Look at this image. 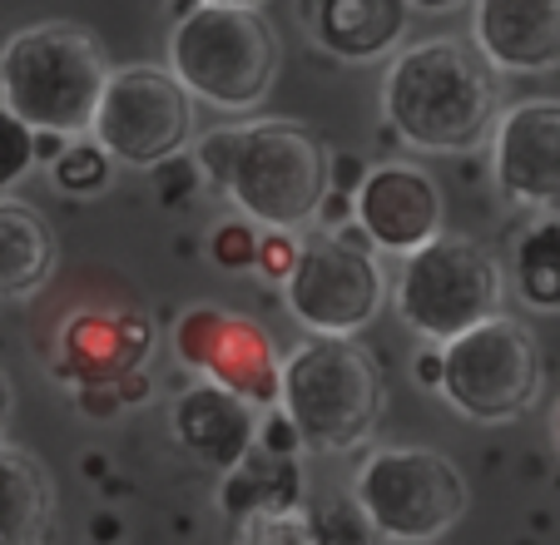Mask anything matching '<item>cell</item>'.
<instances>
[{
	"label": "cell",
	"mask_w": 560,
	"mask_h": 545,
	"mask_svg": "<svg viewBox=\"0 0 560 545\" xmlns=\"http://www.w3.org/2000/svg\"><path fill=\"white\" fill-rule=\"evenodd\" d=\"M511 278H516V293L526 308H536V313H560V213L536 219L516 239Z\"/></svg>",
	"instance_id": "20"
},
{
	"label": "cell",
	"mask_w": 560,
	"mask_h": 545,
	"mask_svg": "<svg viewBox=\"0 0 560 545\" xmlns=\"http://www.w3.org/2000/svg\"><path fill=\"white\" fill-rule=\"evenodd\" d=\"M229 129V159H223V189L248 219L268 223L273 233H293L328 199V154L303 125L288 119H258V125Z\"/></svg>",
	"instance_id": "5"
},
{
	"label": "cell",
	"mask_w": 560,
	"mask_h": 545,
	"mask_svg": "<svg viewBox=\"0 0 560 545\" xmlns=\"http://www.w3.org/2000/svg\"><path fill=\"white\" fill-rule=\"evenodd\" d=\"M501 263L476 239L442 233L412 258H402V272L392 283L397 317L427 343H452V337L481 327L501 313Z\"/></svg>",
	"instance_id": "7"
},
{
	"label": "cell",
	"mask_w": 560,
	"mask_h": 545,
	"mask_svg": "<svg viewBox=\"0 0 560 545\" xmlns=\"http://www.w3.org/2000/svg\"><path fill=\"white\" fill-rule=\"evenodd\" d=\"M491 178L521 209L560 213V100H521L491 125Z\"/></svg>",
	"instance_id": "13"
},
{
	"label": "cell",
	"mask_w": 560,
	"mask_h": 545,
	"mask_svg": "<svg viewBox=\"0 0 560 545\" xmlns=\"http://www.w3.org/2000/svg\"><path fill=\"white\" fill-rule=\"evenodd\" d=\"M5 417H11V382L0 372V431H5Z\"/></svg>",
	"instance_id": "25"
},
{
	"label": "cell",
	"mask_w": 560,
	"mask_h": 545,
	"mask_svg": "<svg viewBox=\"0 0 560 545\" xmlns=\"http://www.w3.org/2000/svg\"><path fill=\"white\" fill-rule=\"evenodd\" d=\"M55 486L31 451L0 441V545H50Z\"/></svg>",
	"instance_id": "18"
},
{
	"label": "cell",
	"mask_w": 560,
	"mask_h": 545,
	"mask_svg": "<svg viewBox=\"0 0 560 545\" xmlns=\"http://www.w3.org/2000/svg\"><path fill=\"white\" fill-rule=\"evenodd\" d=\"M471 45L491 70L546 74L560 65V0H476Z\"/></svg>",
	"instance_id": "15"
},
{
	"label": "cell",
	"mask_w": 560,
	"mask_h": 545,
	"mask_svg": "<svg viewBox=\"0 0 560 545\" xmlns=\"http://www.w3.org/2000/svg\"><path fill=\"white\" fill-rule=\"evenodd\" d=\"M90 135L109 164H170L179 149L194 144V100L164 65H125L109 70Z\"/></svg>",
	"instance_id": "9"
},
{
	"label": "cell",
	"mask_w": 560,
	"mask_h": 545,
	"mask_svg": "<svg viewBox=\"0 0 560 545\" xmlns=\"http://www.w3.org/2000/svg\"><path fill=\"white\" fill-rule=\"evenodd\" d=\"M31 164H35V135L15 115L0 109V194L11 189L15 178H25Z\"/></svg>",
	"instance_id": "22"
},
{
	"label": "cell",
	"mask_w": 560,
	"mask_h": 545,
	"mask_svg": "<svg viewBox=\"0 0 560 545\" xmlns=\"http://www.w3.org/2000/svg\"><path fill=\"white\" fill-rule=\"evenodd\" d=\"M550 437H556V447H560V407H556V417H550Z\"/></svg>",
	"instance_id": "28"
},
{
	"label": "cell",
	"mask_w": 560,
	"mask_h": 545,
	"mask_svg": "<svg viewBox=\"0 0 560 545\" xmlns=\"http://www.w3.org/2000/svg\"><path fill=\"white\" fill-rule=\"evenodd\" d=\"M174 352H179L184 368L203 372L209 387L238 397L244 407H278L283 362H278L273 343L254 317L223 313V308H189L174 327Z\"/></svg>",
	"instance_id": "11"
},
{
	"label": "cell",
	"mask_w": 560,
	"mask_h": 545,
	"mask_svg": "<svg viewBox=\"0 0 560 545\" xmlns=\"http://www.w3.org/2000/svg\"><path fill=\"white\" fill-rule=\"evenodd\" d=\"M194 5H238V11H258L264 0H194Z\"/></svg>",
	"instance_id": "26"
},
{
	"label": "cell",
	"mask_w": 560,
	"mask_h": 545,
	"mask_svg": "<svg viewBox=\"0 0 560 545\" xmlns=\"http://www.w3.org/2000/svg\"><path fill=\"white\" fill-rule=\"evenodd\" d=\"M55 272V233L25 199L0 194V298H31Z\"/></svg>",
	"instance_id": "19"
},
{
	"label": "cell",
	"mask_w": 560,
	"mask_h": 545,
	"mask_svg": "<svg viewBox=\"0 0 560 545\" xmlns=\"http://www.w3.org/2000/svg\"><path fill=\"white\" fill-rule=\"evenodd\" d=\"M213 263H219V268H254L258 263V239L244 219L213 229Z\"/></svg>",
	"instance_id": "23"
},
{
	"label": "cell",
	"mask_w": 560,
	"mask_h": 545,
	"mask_svg": "<svg viewBox=\"0 0 560 545\" xmlns=\"http://www.w3.org/2000/svg\"><path fill=\"white\" fill-rule=\"evenodd\" d=\"M307 25L342 60H372L402 40L407 0H307Z\"/></svg>",
	"instance_id": "17"
},
{
	"label": "cell",
	"mask_w": 560,
	"mask_h": 545,
	"mask_svg": "<svg viewBox=\"0 0 560 545\" xmlns=\"http://www.w3.org/2000/svg\"><path fill=\"white\" fill-rule=\"evenodd\" d=\"M382 298H387V278L358 229L303 243L293 272L283 278L288 313L313 337H358L377 317Z\"/></svg>",
	"instance_id": "10"
},
{
	"label": "cell",
	"mask_w": 560,
	"mask_h": 545,
	"mask_svg": "<svg viewBox=\"0 0 560 545\" xmlns=\"http://www.w3.org/2000/svg\"><path fill=\"white\" fill-rule=\"evenodd\" d=\"M109 80L105 50L80 25H31L0 50V109L31 135H85Z\"/></svg>",
	"instance_id": "2"
},
{
	"label": "cell",
	"mask_w": 560,
	"mask_h": 545,
	"mask_svg": "<svg viewBox=\"0 0 560 545\" xmlns=\"http://www.w3.org/2000/svg\"><path fill=\"white\" fill-rule=\"evenodd\" d=\"M149 343H154L149 317L125 308L70 313L60 327V378H74L80 387H119L139 372Z\"/></svg>",
	"instance_id": "14"
},
{
	"label": "cell",
	"mask_w": 560,
	"mask_h": 545,
	"mask_svg": "<svg viewBox=\"0 0 560 545\" xmlns=\"http://www.w3.org/2000/svg\"><path fill=\"white\" fill-rule=\"evenodd\" d=\"M283 421L307 451H352L382 417V372L352 337H307L278 372Z\"/></svg>",
	"instance_id": "3"
},
{
	"label": "cell",
	"mask_w": 560,
	"mask_h": 545,
	"mask_svg": "<svg viewBox=\"0 0 560 545\" xmlns=\"http://www.w3.org/2000/svg\"><path fill=\"white\" fill-rule=\"evenodd\" d=\"M407 5H417V11H446V5H456V0H407Z\"/></svg>",
	"instance_id": "27"
},
{
	"label": "cell",
	"mask_w": 560,
	"mask_h": 545,
	"mask_svg": "<svg viewBox=\"0 0 560 545\" xmlns=\"http://www.w3.org/2000/svg\"><path fill=\"white\" fill-rule=\"evenodd\" d=\"M55 184H60L65 194H100L109 184V159L100 144H65L60 154H55Z\"/></svg>",
	"instance_id": "21"
},
{
	"label": "cell",
	"mask_w": 560,
	"mask_h": 545,
	"mask_svg": "<svg viewBox=\"0 0 560 545\" xmlns=\"http://www.w3.org/2000/svg\"><path fill=\"white\" fill-rule=\"evenodd\" d=\"M436 357H442V378H436L442 397L466 421H487V427L526 417L546 382L540 343L530 337V327H521L506 313L452 337Z\"/></svg>",
	"instance_id": "8"
},
{
	"label": "cell",
	"mask_w": 560,
	"mask_h": 545,
	"mask_svg": "<svg viewBox=\"0 0 560 545\" xmlns=\"http://www.w3.org/2000/svg\"><path fill=\"white\" fill-rule=\"evenodd\" d=\"M352 506L392 545L442 541L466 511V482L442 451L377 447L352 476Z\"/></svg>",
	"instance_id": "6"
},
{
	"label": "cell",
	"mask_w": 560,
	"mask_h": 545,
	"mask_svg": "<svg viewBox=\"0 0 560 545\" xmlns=\"http://www.w3.org/2000/svg\"><path fill=\"white\" fill-rule=\"evenodd\" d=\"M170 74L213 109H258L278 80V40L258 11L194 5L170 31Z\"/></svg>",
	"instance_id": "4"
},
{
	"label": "cell",
	"mask_w": 560,
	"mask_h": 545,
	"mask_svg": "<svg viewBox=\"0 0 560 545\" xmlns=\"http://www.w3.org/2000/svg\"><path fill=\"white\" fill-rule=\"evenodd\" d=\"M382 115L422 154H466L501 119V80L462 35L422 40L382 74Z\"/></svg>",
	"instance_id": "1"
},
{
	"label": "cell",
	"mask_w": 560,
	"mask_h": 545,
	"mask_svg": "<svg viewBox=\"0 0 560 545\" xmlns=\"http://www.w3.org/2000/svg\"><path fill=\"white\" fill-rule=\"evenodd\" d=\"M254 407H244L238 397L209 387V382L189 387L174 407V437L213 472H233L244 462L248 447H254Z\"/></svg>",
	"instance_id": "16"
},
{
	"label": "cell",
	"mask_w": 560,
	"mask_h": 545,
	"mask_svg": "<svg viewBox=\"0 0 560 545\" xmlns=\"http://www.w3.org/2000/svg\"><path fill=\"white\" fill-rule=\"evenodd\" d=\"M298 248H303V243H298L293 233H268V239H258V268L283 283L288 272H293V263H298Z\"/></svg>",
	"instance_id": "24"
},
{
	"label": "cell",
	"mask_w": 560,
	"mask_h": 545,
	"mask_svg": "<svg viewBox=\"0 0 560 545\" xmlns=\"http://www.w3.org/2000/svg\"><path fill=\"white\" fill-rule=\"evenodd\" d=\"M352 229L368 239L372 253L412 258L446 233V199L436 178L417 164H377L362 174L352 194Z\"/></svg>",
	"instance_id": "12"
}]
</instances>
